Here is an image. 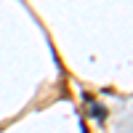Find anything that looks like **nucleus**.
I'll list each match as a JSON object with an SVG mask.
<instances>
[{
  "instance_id": "f257e3e1",
  "label": "nucleus",
  "mask_w": 133,
  "mask_h": 133,
  "mask_svg": "<svg viewBox=\"0 0 133 133\" xmlns=\"http://www.w3.org/2000/svg\"><path fill=\"white\" fill-rule=\"evenodd\" d=\"M91 112H93V115H96L98 120H104V109H98V107H96L93 101H91Z\"/></svg>"
}]
</instances>
